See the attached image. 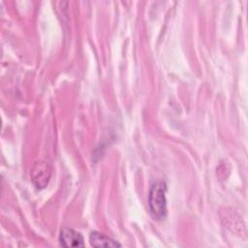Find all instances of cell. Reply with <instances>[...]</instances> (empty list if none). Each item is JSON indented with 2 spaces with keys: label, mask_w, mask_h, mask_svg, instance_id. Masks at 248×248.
Here are the masks:
<instances>
[{
  "label": "cell",
  "mask_w": 248,
  "mask_h": 248,
  "mask_svg": "<svg viewBox=\"0 0 248 248\" xmlns=\"http://www.w3.org/2000/svg\"><path fill=\"white\" fill-rule=\"evenodd\" d=\"M83 236L72 228L64 227L59 233V242L64 247H82L84 246Z\"/></svg>",
  "instance_id": "obj_3"
},
{
  "label": "cell",
  "mask_w": 248,
  "mask_h": 248,
  "mask_svg": "<svg viewBox=\"0 0 248 248\" xmlns=\"http://www.w3.org/2000/svg\"><path fill=\"white\" fill-rule=\"evenodd\" d=\"M167 185L163 180L155 181L149 190L148 206L151 216L156 220H162L167 216Z\"/></svg>",
  "instance_id": "obj_1"
},
{
  "label": "cell",
  "mask_w": 248,
  "mask_h": 248,
  "mask_svg": "<svg viewBox=\"0 0 248 248\" xmlns=\"http://www.w3.org/2000/svg\"><path fill=\"white\" fill-rule=\"evenodd\" d=\"M89 242L94 247H120L121 246V244L116 240L96 231L90 233Z\"/></svg>",
  "instance_id": "obj_4"
},
{
  "label": "cell",
  "mask_w": 248,
  "mask_h": 248,
  "mask_svg": "<svg viewBox=\"0 0 248 248\" xmlns=\"http://www.w3.org/2000/svg\"><path fill=\"white\" fill-rule=\"evenodd\" d=\"M50 167L46 162H38L31 172V178L37 188H45L50 177Z\"/></svg>",
  "instance_id": "obj_2"
}]
</instances>
